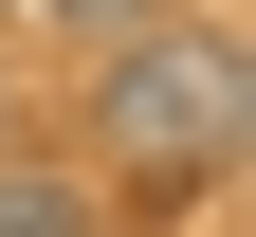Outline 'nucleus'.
I'll use <instances>...</instances> for the list:
<instances>
[{"mask_svg":"<svg viewBox=\"0 0 256 237\" xmlns=\"http://www.w3.org/2000/svg\"><path fill=\"white\" fill-rule=\"evenodd\" d=\"M18 18H37V37H92V55H128L146 18H165V0H18Z\"/></svg>","mask_w":256,"mask_h":237,"instance_id":"nucleus-3","label":"nucleus"},{"mask_svg":"<svg viewBox=\"0 0 256 237\" xmlns=\"http://www.w3.org/2000/svg\"><path fill=\"white\" fill-rule=\"evenodd\" d=\"M0 128H18V91H0Z\"/></svg>","mask_w":256,"mask_h":237,"instance_id":"nucleus-4","label":"nucleus"},{"mask_svg":"<svg viewBox=\"0 0 256 237\" xmlns=\"http://www.w3.org/2000/svg\"><path fill=\"white\" fill-rule=\"evenodd\" d=\"M92 146L128 183H220L256 164V37L238 18H146V37L92 73Z\"/></svg>","mask_w":256,"mask_h":237,"instance_id":"nucleus-1","label":"nucleus"},{"mask_svg":"<svg viewBox=\"0 0 256 237\" xmlns=\"http://www.w3.org/2000/svg\"><path fill=\"white\" fill-rule=\"evenodd\" d=\"M0 237H92V183L37 164V146H0Z\"/></svg>","mask_w":256,"mask_h":237,"instance_id":"nucleus-2","label":"nucleus"},{"mask_svg":"<svg viewBox=\"0 0 256 237\" xmlns=\"http://www.w3.org/2000/svg\"><path fill=\"white\" fill-rule=\"evenodd\" d=\"M0 18H18V0H0Z\"/></svg>","mask_w":256,"mask_h":237,"instance_id":"nucleus-5","label":"nucleus"}]
</instances>
